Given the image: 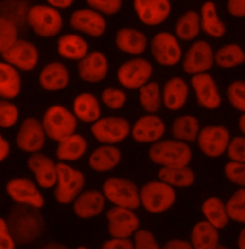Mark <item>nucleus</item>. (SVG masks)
Masks as SVG:
<instances>
[{
  "label": "nucleus",
  "instance_id": "obj_43",
  "mask_svg": "<svg viewBox=\"0 0 245 249\" xmlns=\"http://www.w3.org/2000/svg\"><path fill=\"white\" fill-rule=\"evenodd\" d=\"M19 112L17 106L7 100H0V127L10 128L18 120Z\"/></svg>",
  "mask_w": 245,
  "mask_h": 249
},
{
  "label": "nucleus",
  "instance_id": "obj_44",
  "mask_svg": "<svg viewBox=\"0 0 245 249\" xmlns=\"http://www.w3.org/2000/svg\"><path fill=\"white\" fill-rule=\"evenodd\" d=\"M133 249H162L153 232L148 229H139L133 236Z\"/></svg>",
  "mask_w": 245,
  "mask_h": 249
},
{
  "label": "nucleus",
  "instance_id": "obj_23",
  "mask_svg": "<svg viewBox=\"0 0 245 249\" xmlns=\"http://www.w3.org/2000/svg\"><path fill=\"white\" fill-rule=\"evenodd\" d=\"M79 75L88 83H100L107 75L108 62L106 57L100 51L88 53L78 65Z\"/></svg>",
  "mask_w": 245,
  "mask_h": 249
},
{
  "label": "nucleus",
  "instance_id": "obj_21",
  "mask_svg": "<svg viewBox=\"0 0 245 249\" xmlns=\"http://www.w3.org/2000/svg\"><path fill=\"white\" fill-rule=\"evenodd\" d=\"M27 165L35 175L37 184L41 188L50 189L57 183V164L48 156L36 153L28 158Z\"/></svg>",
  "mask_w": 245,
  "mask_h": 249
},
{
  "label": "nucleus",
  "instance_id": "obj_8",
  "mask_svg": "<svg viewBox=\"0 0 245 249\" xmlns=\"http://www.w3.org/2000/svg\"><path fill=\"white\" fill-rule=\"evenodd\" d=\"M108 234L113 239H131L140 229V219L133 210L113 206L106 213Z\"/></svg>",
  "mask_w": 245,
  "mask_h": 249
},
{
  "label": "nucleus",
  "instance_id": "obj_4",
  "mask_svg": "<svg viewBox=\"0 0 245 249\" xmlns=\"http://www.w3.org/2000/svg\"><path fill=\"white\" fill-rule=\"evenodd\" d=\"M139 191L140 205L151 214H161L168 211L176 200L175 189L160 180L147 182Z\"/></svg>",
  "mask_w": 245,
  "mask_h": 249
},
{
  "label": "nucleus",
  "instance_id": "obj_49",
  "mask_svg": "<svg viewBox=\"0 0 245 249\" xmlns=\"http://www.w3.org/2000/svg\"><path fill=\"white\" fill-rule=\"evenodd\" d=\"M16 247L6 219L0 218V249H16Z\"/></svg>",
  "mask_w": 245,
  "mask_h": 249
},
{
  "label": "nucleus",
  "instance_id": "obj_55",
  "mask_svg": "<svg viewBox=\"0 0 245 249\" xmlns=\"http://www.w3.org/2000/svg\"><path fill=\"white\" fill-rule=\"evenodd\" d=\"M238 249H245V226L240 231L237 241Z\"/></svg>",
  "mask_w": 245,
  "mask_h": 249
},
{
  "label": "nucleus",
  "instance_id": "obj_20",
  "mask_svg": "<svg viewBox=\"0 0 245 249\" xmlns=\"http://www.w3.org/2000/svg\"><path fill=\"white\" fill-rule=\"evenodd\" d=\"M130 131L138 143H156L165 134L166 125L160 117L149 114L139 118Z\"/></svg>",
  "mask_w": 245,
  "mask_h": 249
},
{
  "label": "nucleus",
  "instance_id": "obj_50",
  "mask_svg": "<svg viewBox=\"0 0 245 249\" xmlns=\"http://www.w3.org/2000/svg\"><path fill=\"white\" fill-rule=\"evenodd\" d=\"M101 249H133V243L131 239H113L105 241Z\"/></svg>",
  "mask_w": 245,
  "mask_h": 249
},
{
  "label": "nucleus",
  "instance_id": "obj_7",
  "mask_svg": "<svg viewBox=\"0 0 245 249\" xmlns=\"http://www.w3.org/2000/svg\"><path fill=\"white\" fill-rule=\"evenodd\" d=\"M27 22L38 36L53 37L61 32L63 19L60 12L51 6L34 5L27 12Z\"/></svg>",
  "mask_w": 245,
  "mask_h": 249
},
{
  "label": "nucleus",
  "instance_id": "obj_48",
  "mask_svg": "<svg viewBox=\"0 0 245 249\" xmlns=\"http://www.w3.org/2000/svg\"><path fill=\"white\" fill-rule=\"evenodd\" d=\"M227 154L232 161L245 163V136H237L230 140Z\"/></svg>",
  "mask_w": 245,
  "mask_h": 249
},
{
  "label": "nucleus",
  "instance_id": "obj_26",
  "mask_svg": "<svg viewBox=\"0 0 245 249\" xmlns=\"http://www.w3.org/2000/svg\"><path fill=\"white\" fill-rule=\"evenodd\" d=\"M189 95L188 85L183 79L175 77L170 79L163 89V103L170 110H179L187 102Z\"/></svg>",
  "mask_w": 245,
  "mask_h": 249
},
{
  "label": "nucleus",
  "instance_id": "obj_30",
  "mask_svg": "<svg viewBox=\"0 0 245 249\" xmlns=\"http://www.w3.org/2000/svg\"><path fill=\"white\" fill-rule=\"evenodd\" d=\"M121 156V152L118 148L105 145L92 153L88 163L92 170L96 172H108L120 163Z\"/></svg>",
  "mask_w": 245,
  "mask_h": 249
},
{
  "label": "nucleus",
  "instance_id": "obj_11",
  "mask_svg": "<svg viewBox=\"0 0 245 249\" xmlns=\"http://www.w3.org/2000/svg\"><path fill=\"white\" fill-rule=\"evenodd\" d=\"M197 143L205 156L216 158L227 151L230 132L223 125H207L199 131Z\"/></svg>",
  "mask_w": 245,
  "mask_h": 249
},
{
  "label": "nucleus",
  "instance_id": "obj_18",
  "mask_svg": "<svg viewBox=\"0 0 245 249\" xmlns=\"http://www.w3.org/2000/svg\"><path fill=\"white\" fill-rule=\"evenodd\" d=\"M192 87L196 95L198 104L207 109H216L221 105V96L218 88L211 75L202 73L192 76Z\"/></svg>",
  "mask_w": 245,
  "mask_h": 249
},
{
  "label": "nucleus",
  "instance_id": "obj_47",
  "mask_svg": "<svg viewBox=\"0 0 245 249\" xmlns=\"http://www.w3.org/2000/svg\"><path fill=\"white\" fill-rule=\"evenodd\" d=\"M88 4L92 10L104 15H115L122 8V1L120 0H88Z\"/></svg>",
  "mask_w": 245,
  "mask_h": 249
},
{
  "label": "nucleus",
  "instance_id": "obj_24",
  "mask_svg": "<svg viewBox=\"0 0 245 249\" xmlns=\"http://www.w3.org/2000/svg\"><path fill=\"white\" fill-rule=\"evenodd\" d=\"M69 72L61 62H51L45 65L39 75V84L47 91H59L69 83Z\"/></svg>",
  "mask_w": 245,
  "mask_h": 249
},
{
  "label": "nucleus",
  "instance_id": "obj_40",
  "mask_svg": "<svg viewBox=\"0 0 245 249\" xmlns=\"http://www.w3.org/2000/svg\"><path fill=\"white\" fill-rule=\"evenodd\" d=\"M225 206L230 220L245 224V188L236 191Z\"/></svg>",
  "mask_w": 245,
  "mask_h": 249
},
{
  "label": "nucleus",
  "instance_id": "obj_29",
  "mask_svg": "<svg viewBox=\"0 0 245 249\" xmlns=\"http://www.w3.org/2000/svg\"><path fill=\"white\" fill-rule=\"evenodd\" d=\"M73 110L76 118L85 123H95L101 116L99 101L91 93L78 95L73 103Z\"/></svg>",
  "mask_w": 245,
  "mask_h": 249
},
{
  "label": "nucleus",
  "instance_id": "obj_10",
  "mask_svg": "<svg viewBox=\"0 0 245 249\" xmlns=\"http://www.w3.org/2000/svg\"><path fill=\"white\" fill-rule=\"evenodd\" d=\"M130 124L122 117H105L92 124L93 136L101 143L106 145L117 144L124 140L130 132Z\"/></svg>",
  "mask_w": 245,
  "mask_h": 249
},
{
  "label": "nucleus",
  "instance_id": "obj_52",
  "mask_svg": "<svg viewBox=\"0 0 245 249\" xmlns=\"http://www.w3.org/2000/svg\"><path fill=\"white\" fill-rule=\"evenodd\" d=\"M162 249H193L191 246L190 242L183 239H172L169 240L163 247Z\"/></svg>",
  "mask_w": 245,
  "mask_h": 249
},
{
  "label": "nucleus",
  "instance_id": "obj_59",
  "mask_svg": "<svg viewBox=\"0 0 245 249\" xmlns=\"http://www.w3.org/2000/svg\"><path fill=\"white\" fill-rule=\"evenodd\" d=\"M76 249H88L87 247H84V246H81V247H78Z\"/></svg>",
  "mask_w": 245,
  "mask_h": 249
},
{
  "label": "nucleus",
  "instance_id": "obj_25",
  "mask_svg": "<svg viewBox=\"0 0 245 249\" xmlns=\"http://www.w3.org/2000/svg\"><path fill=\"white\" fill-rule=\"evenodd\" d=\"M115 43L118 49L129 55L143 54L148 45V38L142 32L133 28H122L116 34Z\"/></svg>",
  "mask_w": 245,
  "mask_h": 249
},
{
  "label": "nucleus",
  "instance_id": "obj_46",
  "mask_svg": "<svg viewBox=\"0 0 245 249\" xmlns=\"http://www.w3.org/2000/svg\"><path fill=\"white\" fill-rule=\"evenodd\" d=\"M102 101L111 109H120L126 102V94L114 88H107L102 93Z\"/></svg>",
  "mask_w": 245,
  "mask_h": 249
},
{
  "label": "nucleus",
  "instance_id": "obj_17",
  "mask_svg": "<svg viewBox=\"0 0 245 249\" xmlns=\"http://www.w3.org/2000/svg\"><path fill=\"white\" fill-rule=\"evenodd\" d=\"M133 7L141 22L149 26L163 23L172 11L171 2L168 0H135Z\"/></svg>",
  "mask_w": 245,
  "mask_h": 249
},
{
  "label": "nucleus",
  "instance_id": "obj_12",
  "mask_svg": "<svg viewBox=\"0 0 245 249\" xmlns=\"http://www.w3.org/2000/svg\"><path fill=\"white\" fill-rule=\"evenodd\" d=\"M151 50L156 62L164 66H173L181 60L182 51L176 37L168 32H160L153 36Z\"/></svg>",
  "mask_w": 245,
  "mask_h": 249
},
{
  "label": "nucleus",
  "instance_id": "obj_57",
  "mask_svg": "<svg viewBox=\"0 0 245 249\" xmlns=\"http://www.w3.org/2000/svg\"><path fill=\"white\" fill-rule=\"evenodd\" d=\"M239 127H240L241 131L245 135V114H243V115L240 117V120H239Z\"/></svg>",
  "mask_w": 245,
  "mask_h": 249
},
{
  "label": "nucleus",
  "instance_id": "obj_34",
  "mask_svg": "<svg viewBox=\"0 0 245 249\" xmlns=\"http://www.w3.org/2000/svg\"><path fill=\"white\" fill-rule=\"evenodd\" d=\"M158 178L160 181L173 188L192 186L195 180V175L193 171L188 166L175 168L162 167L158 172Z\"/></svg>",
  "mask_w": 245,
  "mask_h": 249
},
{
  "label": "nucleus",
  "instance_id": "obj_31",
  "mask_svg": "<svg viewBox=\"0 0 245 249\" xmlns=\"http://www.w3.org/2000/svg\"><path fill=\"white\" fill-rule=\"evenodd\" d=\"M21 90V77L17 70L7 62H0V97L12 100Z\"/></svg>",
  "mask_w": 245,
  "mask_h": 249
},
{
  "label": "nucleus",
  "instance_id": "obj_39",
  "mask_svg": "<svg viewBox=\"0 0 245 249\" xmlns=\"http://www.w3.org/2000/svg\"><path fill=\"white\" fill-rule=\"evenodd\" d=\"M139 100L142 107L149 113L157 112L162 104L159 85L155 82H151L143 86L139 89Z\"/></svg>",
  "mask_w": 245,
  "mask_h": 249
},
{
  "label": "nucleus",
  "instance_id": "obj_53",
  "mask_svg": "<svg viewBox=\"0 0 245 249\" xmlns=\"http://www.w3.org/2000/svg\"><path fill=\"white\" fill-rule=\"evenodd\" d=\"M10 154L9 142L0 134V163L7 158Z\"/></svg>",
  "mask_w": 245,
  "mask_h": 249
},
{
  "label": "nucleus",
  "instance_id": "obj_3",
  "mask_svg": "<svg viewBox=\"0 0 245 249\" xmlns=\"http://www.w3.org/2000/svg\"><path fill=\"white\" fill-rule=\"evenodd\" d=\"M41 124L46 136L60 142L75 133L78 121L74 113L66 107L54 105L45 111Z\"/></svg>",
  "mask_w": 245,
  "mask_h": 249
},
{
  "label": "nucleus",
  "instance_id": "obj_32",
  "mask_svg": "<svg viewBox=\"0 0 245 249\" xmlns=\"http://www.w3.org/2000/svg\"><path fill=\"white\" fill-rule=\"evenodd\" d=\"M88 149V142L81 134L74 133L59 142L57 157L61 161H76L84 156Z\"/></svg>",
  "mask_w": 245,
  "mask_h": 249
},
{
  "label": "nucleus",
  "instance_id": "obj_13",
  "mask_svg": "<svg viewBox=\"0 0 245 249\" xmlns=\"http://www.w3.org/2000/svg\"><path fill=\"white\" fill-rule=\"evenodd\" d=\"M214 62L211 45L205 40L193 42L188 49L183 61L184 71L190 75H198L210 70Z\"/></svg>",
  "mask_w": 245,
  "mask_h": 249
},
{
  "label": "nucleus",
  "instance_id": "obj_15",
  "mask_svg": "<svg viewBox=\"0 0 245 249\" xmlns=\"http://www.w3.org/2000/svg\"><path fill=\"white\" fill-rule=\"evenodd\" d=\"M1 56L7 63L23 71L33 70L39 59L37 48L30 41L23 39H18Z\"/></svg>",
  "mask_w": 245,
  "mask_h": 249
},
{
  "label": "nucleus",
  "instance_id": "obj_9",
  "mask_svg": "<svg viewBox=\"0 0 245 249\" xmlns=\"http://www.w3.org/2000/svg\"><path fill=\"white\" fill-rule=\"evenodd\" d=\"M153 65L145 59H133L122 63L117 71L119 83L128 89H140L149 83Z\"/></svg>",
  "mask_w": 245,
  "mask_h": 249
},
{
  "label": "nucleus",
  "instance_id": "obj_58",
  "mask_svg": "<svg viewBox=\"0 0 245 249\" xmlns=\"http://www.w3.org/2000/svg\"><path fill=\"white\" fill-rule=\"evenodd\" d=\"M213 249H230L229 248H227V247H225V246H223V245H221L220 243L216 246V247H214Z\"/></svg>",
  "mask_w": 245,
  "mask_h": 249
},
{
  "label": "nucleus",
  "instance_id": "obj_56",
  "mask_svg": "<svg viewBox=\"0 0 245 249\" xmlns=\"http://www.w3.org/2000/svg\"><path fill=\"white\" fill-rule=\"evenodd\" d=\"M40 249H70L68 247L60 244V243H49L42 247Z\"/></svg>",
  "mask_w": 245,
  "mask_h": 249
},
{
  "label": "nucleus",
  "instance_id": "obj_36",
  "mask_svg": "<svg viewBox=\"0 0 245 249\" xmlns=\"http://www.w3.org/2000/svg\"><path fill=\"white\" fill-rule=\"evenodd\" d=\"M199 133V122L192 115L177 117L172 125V134L177 141L193 142Z\"/></svg>",
  "mask_w": 245,
  "mask_h": 249
},
{
  "label": "nucleus",
  "instance_id": "obj_19",
  "mask_svg": "<svg viewBox=\"0 0 245 249\" xmlns=\"http://www.w3.org/2000/svg\"><path fill=\"white\" fill-rule=\"evenodd\" d=\"M70 25L73 29L93 37H100L106 29V22L103 15L92 9H81L73 12Z\"/></svg>",
  "mask_w": 245,
  "mask_h": 249
},
{
  "label": "nucleus",
  "instance_id": "obj_35",
  "mask_svg": "<svg viewBox=\"0 0 245 249\" xmlns=\"http://www.w3.org/2000/svg\"><path fill=\"white\" fill-rule=\"evenodd\" d=\"M200 26L203 31L213 37H221L224 36L226 26L217 16L214 2L207 1L202 5Z\"/></svg>",
  "mask_w": 245,
  "mask_h": 249
},
{
  "label": "nucleus",
  "instance_id": "obj_16",
  "mask_svg": "<svg viewBox=\"0 0 245 249\" xmlns=\"http://www.w3.org/2000/svg\"><path fill=\"white\" fill-rule=\"evenodd\" d=\"M46 134L40 121L35 118H26L20 125L17 135L18 147L30 154L38 153L45 144Z\"/></svg>",
  "mask_w": 245,
  "mask_h": 249
},
{
  "label": "nucleus",
  "instance_id": "obj_42",
  "mask_svg": "<svg viewBox=\"0 0 245 249\" xmlns=\"http://www.w3.org/2000/svg\"><path fill=\"white\" fill-rule=\"evenodd\" d=\"M227 97L231 105L245 114V82L235 81L227 89Z\"/></svg>",
  "mask_w": 245,
  "mask_h": 249
},
{
  "label": "nucleus",
  "instance_id": "obj_5",
  "mask_svg": "<svg viewBox=\"0 0 245 249\" xmlns=\"http://www.w3.org/2000/svg\"><path fill=\"white\" fill-rule=\"evenodd\" d=\"M103 195L114 206L135 210L140 205V191L129 179L120 178H107L103 184Z\"/></svg>",
  "mask_w": 245,
  "mask_h": 249
},
{
  "label": "nucleus",
  "instance_id": "obj_38",
  "mask_svg": "<svg viewBox=\"0 0 245 249\" xmlns=\"http://www.w3.org/2000/svg\"><path fill=\"white\" fill-rule=\"evenodd\" d=\"M200 16L195 11H187L176 22L175 32L182 40H192L195 38L200 31Z\"/></svg>",
  "mask_w": 245,
  "mask_h": 249
},
{
  "label": "nucleus",
  "instance_id": "obj_6",
  "mask_svg": "<svg viewBox=\"0 0 245 249\" xmlns=\"http://www.w3.org/2000/svg\"><path fill=\"white\" fill-rule=\"evenodd\" d=\"M57 183L55 188V198L62 205L74 202L77 196L83 192L86 184L84 174L65 164H57Z\"/></svg>",
  "mask_w": 245,
  "mask_h": 249
},
{
  "label": "nucleus",
  "instance_id": "obj_1",
  "mask_svg": "<svg viewBox=\"0 0 245 249\" xmlns=\"http://www.w3.org/2000/svg\"><path fill=\"white\" fill-rule=\"evenodd\" d=\"M40 209L16 204L6 219L16 245H30L39 239L45 230V220Z\"/></svg>",
  "mask_w": 245,
  "mask_h": 249
},
{
  "label": "nucleus",
  "instance_id": "obj_37",
  "mask_svg": "<svg viewBox=\"0 0 245 249\" xmlns=\"http://www.w3.org/2000/svg\"><path fill=\"white\" fill-rule=\"evenodd\" d=\"M245 62V51L236 43L226 44L219 48L214 54V62L221 68H234Z\"/></svg>",
  "mask_w": 245,
  "mask_h": 249
},
{
  "label": "nucleus",
  "instance_id": "obj_14",
  "mask_svg": "<svg viewBox=\"0 0 245 249\" xmlns=\"http://www.w3.org/2000/svg\"><path fill=\"white\" fill-rule=\"evenodd\" d=\"M6 192L10 197L19 205L41 209L45 200L36 185L28 178H14L6 185Z\"/></svg>",
  "mask_w": 245,
  "mask_h": 249
},
{
  "label": "nucleus",
  "instance_id": "obj_27",
  "mask_svg": "<svg viewBox=\"0 0 245 249\" xmlns=\"http://www.w3.org/2000/svg\"><path fill=\"white\" fill-rule=\"evenodd\" d=\"M219 230L201 220L193 225L189 242L193 249H213L219 244Z\"/></svg>",
  "mask_w": 245,
  "mask_h": 249
},
{
  "label": "nucleus",
  "instance_id": "obj_28",
  "mask_svg": "<svg viewBox=\"0 0 245 249\" xmlns=\"http://www.w3.org/2000/svg\"><path fill=\"white\" fill-rule=\"evenodd\" d=\"M88 44L79 35L65 34L58 40V53L67 60L81 61L88 53Z\"/></svg>",
  "mask_w": 245,
  "mask_h": 249
},
{
  "label": "nucleus",
  "instance_id": "obj_22",
  "mask_svg": "<svg viewBox=\"0 0 245 249\" xmlns=\"http://www.w3.org/2000/svg\"><path fill=\"white\" fill-rule=\"evenodd\" d=\"M105 197L98 190L82 192L73 202L75 215L82 219H90L99 216L105 209Z\"/></svg>",
  "mask_w": 245,
  "mask_h": 249
},
{
  "label": "nucleus",
  "instance_id": "obj_33",
  "mask_svg": "<svg viewBox=\"0 0 245 249\" xmlns=\"http://www.w3.org/2000/svg\"><path fill=\"white\" fill-rule=\"evenodd\" d=\"M201 211L205 220L217 230L225 228L230 221L225 203L216 196L207 198L202 203Z\"/></svg>",
  "mask_w": 245,
  "mask_h": 249
},
{
  "label": "nucleus",
  "instance_id": "obj_41",
  "mask_svg": "<svg viewBox=\"0 0 245 249\" xmlns=\"http://www.w3.org/2000/svg\"><path fill=\"white\" fill-rule=\"evenodd\" d=\"M18 35L17 24L0 17V54H3L18 40Z\"/></svg>",
  "mask_w": 245,
  "mask_h": 249
},
{
  "label": "nucleus",
  "instance_id": "obj_51",
  "mask_svg": "<svg viewBox=\"0 0 245 249\" xmlns=\"http://www.w3.org/2000/svg\"><path fill=\"white\" fill-rule=\"evenodd\" d=\"M227 9L233 17L245 18V0H230Z\"/></svg>",
  "mask_w": 245,
  "mask_h": 249
},
{
  "label": "nucleus",
  "instance_id": "obj_45",
  "mask_svg": "<svg viewBox=\"0 0 245 249\" xmlns=\"http://www.w3.org/2000/svg\"><path fill=\"white\" fill-rule=\"evenodd\" d=\"M224 175L232 183L245 188V163L228 162L224 166Z\"/></svg>",
  "mask_w": 245,
  "mask_h": 249
},
{
  "label": "nucleus",
  "instance_id": "obj_2",
  "mask_svg": "<svg viewBox=\"0 0 245 249\" xmlns=\"http://www.w3.org/2000/svg\"><path fill=\"white\" fill-rule=\"evenodd\" d=\"M150 159L163 167H186L192 160L188 144L177 140H164L153 143L149 150Z\"/></svg>",
  "mask_w": 245,
  "mask_h": 249
},
{
  "label": "nucleus",
  "instance_id": "obj_54",
  "mask_svg": "<svg viewBox=\"0 0 245 249\" xmlns=\"http://www.w3.org/2000/svg\"><path fill=\"white\" fill-rule=\"evenodd\" d=\"M47 2L54 9H67L74 3L73 0H49Z\"/></svg>",
  "mask_w": 245,
  "mask_h": 249
}]
</instances>
